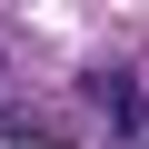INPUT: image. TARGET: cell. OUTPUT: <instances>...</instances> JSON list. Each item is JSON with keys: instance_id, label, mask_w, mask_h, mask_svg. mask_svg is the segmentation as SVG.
Masks as SVG:
<instances>
[{"instance_id": "cell-1", "label": "cell", "mask_w": 149, "mask_h": 149, "mask_svg": "<svg viewBox=\"0 0 149 149\" xmlns=\"http://www.w3.org/2000/svg\"><path fill=\"white\" fill-rule=\"evenodd\" d=\"M80 90H90V109H100L129 149H149V100H139V80H129V70H90Z\"/></svg>"}]
</instances>
